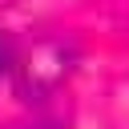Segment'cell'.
Here are the masks:
<instances>
[{
	"label": "cell",
	"mask_w": 129,
	"mask_h": 129,
	"mask_svg": "<svg viewBox=\"0 0 129 129\" xmlns=\"http://www.w3.org/2000/svg\"><path fill=\"white\" fill-rule=\"evenodd\" d=\"M20 129H56V121H36V125H20Z\"/></svg>",
	"instance_id": "cell-1"
},
{
	"label": "cell",
	"mask_w": 129,
	"mask_h": 129,
	"mask_svg": "<svg viewBox=\"0 0 129 129\" xmlns=\"http://www.w3.org/2000/svg\"><path fill=\"white\" fill-rule=\"evenodd\" d=\"M0 73H4V52H0Z\"/></svg>",
	"instance_id": "cell-2"
}]
</instances>
